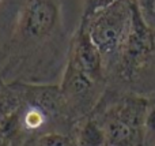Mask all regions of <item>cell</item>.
Returning <instances> with one entry per match:
<instances>
[{
  "label": "cell",
  "mask_w": 155,
  "mask_h": 146,
  "mask_svg": "<svg viewBox=\"0 0 155 146\" xmlns=\"http://www.w3.org/2000/svg\"><path fill=\"white\" fill-rule=\"evenodd\" d=\"M135 8L134 0H113L91 12H84L82 18L91 41L102 56L106 79L120 62L132 29Z\"/></svg>",
  "instance_id": "cell-1"
},
{
  "label": "cell",
  "mask_w": 155,
  "mask_h": 146,
  "mask_svg": "<svg viewBox=\"0 0 155 146\" xmlns=\"http://www.w3.org/2000/svg\"><path fill=\"white\" fill-rule=\"evenodd\" d=\"M106 86L107 83L95 81L72 59L67 57V64L59 82V87L68 119L75 124L78 120L93 114Z\"/></svg>",
  "instance_id": "cell-2"
},
{
  "label": "cell",
  "mask_w": 155,
  "mask_h": 146,
  "mask_svg": "<svg viewBox=\"0 0 155 146\" xmlns=\"http://www.w3.org/2000/svg\"><path fill=\"white\" fill-rule=\"evenodd\" d=\"M76 146H104L106 145L105 134L95 117L88 115L74 124Z\"/></svg>",
  "instance_id": "cell-3"
},
{
  "label": "cell",
  "mask_w": 155,
  "mask_h": 146,
  "mask_svg": "<svg viewBox=\"0 0 155 146\" xmlns=\"http://www.w3.org/2000/svg\"><path fill=\"white\" fill-rule=\"evenodd\" d=\"M31 146H76L74 128L71 131L53 130L38 135L31 142Z\"/></svg>",
  "instance_id": "cell-4"
},
{
  "label": "cell",
  "mask_w": 155,
  "mask_h": 146,
  "mask_svg": "<svg viewBox=\"0 0 155 146\" xmlns=\"http://www.w3.org/2000/svg\"><path fill=\"white\" fill-rule=\"evenodd\" d=\"M139 10L148 27L155 29V0H139Z\"/></svg>",
  "instance_id": "cell-5"
}]
</instances>
